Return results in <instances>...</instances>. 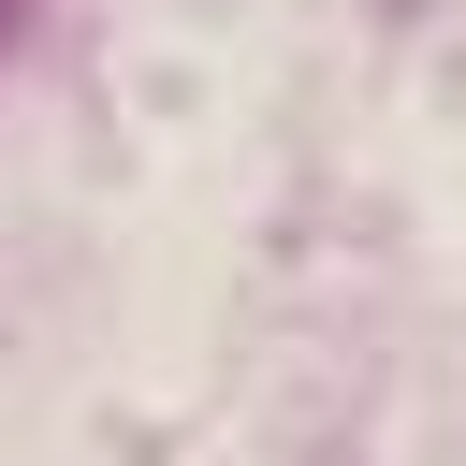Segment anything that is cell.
<instances>
[{"label":"cell","mask_w":466,"mask_h":466,"mask_svg":"<svg viewBox=\"0 0 466 466\" xmlns=\"http://www.w3.org/2000/svg\"><path fill=\"white\" fill-rule=\"evenodd\" d=\"M0 15H15V0H0Z\"/></svg>","instance_id":"6da1fadb"}]
</instances>
